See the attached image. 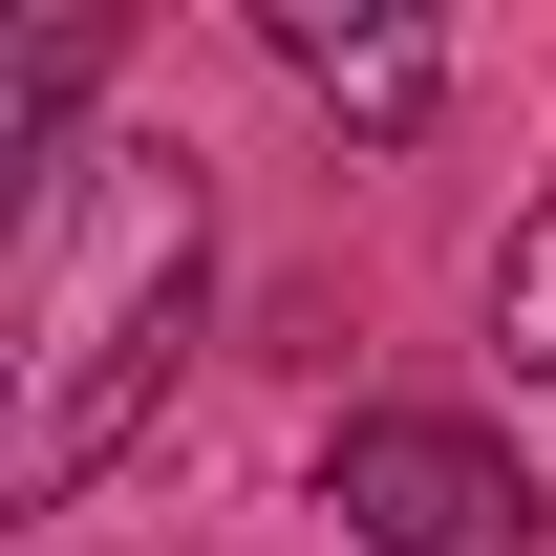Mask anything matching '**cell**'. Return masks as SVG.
<instances>
[{
	"mask_svg": "<svg viewBox=\"0 0 556 556\" xmlns=\"http://www.w3.org/2000/svg\"><path fill=\"white\" fill-rule=\"evenodd\" d=\"M321 514H343L364 556H556V492L492 450V428L450 407H364L343 450H321Z\"/></svg>",
	"mask_w": 556,
	"mask_h": 556,
	"instance_id": "cell-2",
	"label": "cell"
},
{
	"mask_svg": "<svg viewBox=\"0 0 556 556\" xmlns=\"http://www.w3.org/2000/svg\"><path fill=\"white\" fill-rule=\"evenodd\" d=\"M278 65L321 86L343 129H428V86H450V43H428V22H300V0H278Z\"/></svg>",
	"mask_w": 556,
	"mask_h": 556,
	"instance_id": "cell-3",
	"label": "cell"
},
{
	"mask_svg": "<svg viewBox=\"0 0 556 556\" xmlns=\"http://www.w3.org/2000/svg\"><path fill=\"white\" fill-rule=\"evenodd\" d=\"M492 343L556 364V214H514V257H492Z\"/></svg>",
	"mask_w": 556,
	"mask_h": 556,
	"instance_id": "cell-4",
	"label": "cell"
},
{
	"mask_svg": "<svg viewBox=\"0 0 556 556\" xmlns=\"http://www.w3.org/2000/svg\"><path fill=\"white\" fill-rule=\"evenodd\" d=\"M193 257H214V214H193L172 129H108L65 172H22V236H0V492L22 514H65L129 450V407L193 343Z\"/></svg>",
	"mask_w": 556,
	"mask_h": 556,
	"instance_id": "cell-1",
	"label": "cell"
}]
</instances>
